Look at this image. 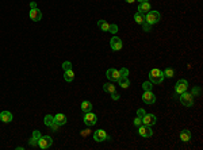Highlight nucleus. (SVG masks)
<instances>
[{
    "mask_svg": "<svg viewBox=\"0 0 203 150\" xmlns=\"http://www.w3.org/2000/svg\"><path fill=\"white\" fill-rule=\"evenodd\" d=\"M164 73H163V70H160V69L157 68H153L152 70L149 72V80L152 84H161L164 81Z\"/></svg>",
    "mask_w": 203,
    "mask_h": 150,
    "instance_id": "nucleus-1",
    "label": "nucleus"
},
{
    "mask_svg": "<svg viewBox=\"0 0 203 150\" xmlns=\"http://www.w3.org/2000/svg\"><path fill=\"white\" fill-rule=\"evenodd\" d=\"M160 18H161V15H160L159 11H149V12L145 14V22L153 26L160 22Z\"/></svg>",
    "mask_w": 203,
    "mask_h": 150,
    "instance_id": "nucleus-2",
    "label": "nucleus"
},
{
    "mask_svg": "<svg viewBox=\"0 0 203 150\" xmlns=\"http://www.w3.org/2000/svg\"><path fill=\"white\" fill-rule=\"evenodd\" d=\"M179 100L181 101V104L186 107H192L194 106V96L190 94V92H183V94H180L179 96Z\"/></svg>",
    "mask_w": 203,
    "mask_h": 150,
    "instance_id": "nucleus-3",
    "label": "nucleus"
},
{
    "mask_svg": "<svg viewBox=\"0 0 203 150\" xmlns=\"http://www.w3.org/2000/svg\"><path fill=\"white\" fill-rule=\"evenodd\" d=\"M51 145H53V139H51V137H49V135H42L38 139V148H41L44 150L49 149Z\"/></svg>",
    "mask_w": 203,
    "mask_h": 150,
    "instance_id": "nucleus-4",
    "label": "nucleus"
},
{
    "mask_svg": "<svg viewBox=\"0 0 203 150\" xmlns=\"http://www.w3.org/2000/svg\"><path fill=\"white\" fill-rule=\"evenodd\" d=\"M187 88H188V81L184 79H180L176 83V85H175V94H177V95L183 94V92L187 91Z\"/></svg>",
    "mask_w": 203,
    "mask_h": 150,
    "instance_id": "nucleus-5",
    "label": "nucleus"
},
{
    "mask_svg": "<svg viewBox=\"0 0 203 150\" xmlns=\"http://www.w3.org/2000/svg\"><path fill=\"white\" fill-rule=\"evenodd\" d=\"M138 134L144 138H150L153 135L152 127H150V126H146V124H141L140 127H138Z\"/></svg>",
    "mask_w": 203,
    "mask_h": 150,
    "instance_id": "nucleus-6",
    "label": "nucleus"
},
{
    "mask_svg": "<svg viewBox=\"0 0 203 150\" xmlns=\"http://www.w3.org/2000/svg\"><path fill=\"white\" fill-rule=\"evenodd\" d=\"M84 123H86L87 126H93V124H96V122H98V116L95 115L93 112H86L84 114Z\"/></svg>",
    "mask_w": 203,
    "mask_h": 150,
    "instance_id": "nucleus-7",
    "label": "nucleus"
},
{
    "mask_svg": "<svg viewBox=\"0 0 203 150\" xmlns=\"http://www.w3.org/2000/svg\"><path fill=\"white\" fill-rule=\"evenodd\" d=\"M93 139H95L96 142H104V141L110 139V137H108V134L106 133L104 130H96L95 133H93Z\"/></svg>",
    "mask_w": 203,
    "mask_h": 150,
    "instance_id": "nucleus-8",
    "label": "nucleus"
},
{
    "mask_svg": "<svg viewBox=\"0 0 203 150\" xmlns=\"http://www.w3.org/2000/svg\"><path fill=\"white\" fill-rule=\"evenodd\" d=\"M106 77H107L110 81H118L119 80V70H117V69L114 68H110L107 69V72H106Z\"/></svg>",
    "mask_w": 203,
    "mask_h": 150,
    "instance_id": "nucleus-9",
    "label": "nucleus"
},
{
    "mask_svg": "<svg viewBox=\"0 0 203 150\" xmlns=\"http://www.w3.org/2000/svg\"><path fill=\"white\" fill-rule=\"evenodd\" d=\"M110 45H111V49H113L114 52H119V50L122 49V46H123L122 39H121L119 37H115V35H114L113 38H111Z\"/></svg>",
    "mask_w": 203,
    "mask_h": 150,
    "instance_id": "nucleus-10",
    "label": "nucleus"
},
{
    "mask_svg": "<svg viewBox=\"0 0 203 150\" xmlns=\"http://www.w3.org/2000/svg\"><path fill=\"white\" fill-rule=\"evenodd\" d=\"M156 122H157V118L153 114H145L144 118H142V124L150 126V127H152L153 124H156Z\"/></svg>",
    "mask_w": 203,
    "mask_h": 150,
    "instance_id": "nucleus-11",
    "label": "nucleus"
},
{
    "mask_svg": "<svg viewBox=\"0 0 203 150\" xmlns=\"http://www.w3.org/2000/svg\"><path fill=\"white\" fill-rule=\"evenodd\" d=\"M142 100H144L145 104H153L156 101V96L152 91H145L142 94Z\"/></svg>",
    "mask_w": 203,
    "mask_h": 150,
    "instance_id": "nucleus-12",
    "label": "nucleus"
},
{
    "mask_svg": "<svg viewBox=\"0 0 203 150\" xmlns=\"http://www.w3.org/2000/svg\"><path fill=\"white\" fill-rule=\"evenodd\" d=\"M30 19L33 20V22H39V20L42 19V12L38 10V8H33V10H30Z\"/></svg>",
    "mask_w": 203,
    "mask_h": 150,
    "instance_id": "nucleus-13",
    "label": "nucleus"
},
{
    "mask_svg": "<svg viewBox=\"0 0 203 150\" xmlns=\"http://www.w3.org/2000/svg\"><path fill=\"white\" fill-rule=\"evenodd\" d=\"M12 119H14V116L10 111H2V112H0V121L3 123H11Z\"/></svg>",
    "mask_w": 203,
    "mask_h": 150,
    "instance_id": "nucleus-14",
    "label": "nucleus"
},
{
    "mask_svg": "<svg viewBox=\"0 0 203 150\" xmlns=\"http://www.w3.org/2000/svg\"><path fill=\"white\" fill-rule=\"evenodd\" d=\"M149 11H150L149 2H144V3H140V4H138V12L146 14V12H149Z\"/></svg>",
    "mask_w": 203,
    "mask_h": 150,
    "instance_id": "nucleus-15",
    "label": "nucleus"
},
{
    "mask_svg": "<svg viewBox=\"0 0 203 150\" xmlns=\"http://www.w3.org/2000/svg\"><path fill=\"white\" fill-rule=\"evenodd\" d=\"M54 123H57L58 126L66 124V116L64 115V114H57V115L54 116Z\"/></svg>",
    "mask_w": 203,
    "mask_h": 150,
    "instance_id": "nucleus-16",
    "label": "nucleus"
},
{
    "mask_svg": "<svg viewBox=\"0 0 203 150\" xmlns=\"http://www.w3.org/2000/svg\"><path fill=\"white\" fill-rule=\"evenodd\" d=\"M73 79H75V73H73V70H72V69L64 72V80H65V81L72 83V81H73Z\"/></svg>",
    "mask_w": 203,
    "mask_h": 150,
    "instance_id": "nucleus-17",
    "label": "nucleus"
},
{
    "mask_svg": "<svg viewBox=\"0 0 203 150\" xmlns=\"http://www.w3.org/2000/svg\"><path fill=\"white\" fill-rule=\"evenodd\" d=\"M81 111H83L84 114L86 112H89V111H92V103L88 100H84L83 103H81Z\"/></svg>",
    "mask_w": 203,
    "mask_h": 150,
    "instance_id": "nucleus-18",
    "label": "nucleus"
},
{
    "mask_svg": "<svg viewBox=\"0 0 203 150\" xmlns=\"http://www.w3.org/2000/svg\"><path fill=\"white\" fill-rule=\"evenodd\" d=\"M180 139L183 141V142H190V139H191L190 130H181L180 131Z\"/></svg>",
    "mask_w": 203,
    "mask_h": 150,
    "instance_id": "nucleus-19",
    "label": "nucleus"
},
{
    "mask_svg": "<svg viewBox=\"0 0 203 150\" xmlns=\"http://www.w3.org/2000/svg\"><path fill=\"white\" fill-rule=\"evenodd\" d=\"M103 91L107 92V94H113V92H115V85L111 83H106L103 85Z\"/></svg>",
    "mask_w": 203,
    "mask_h": 150,
    "instance_id": "nucleus-20",
    "label": "nucleus"
},
{
    "mask_svg": "<svg viewBox=\"0 0 203 150\" xmlns=\"http://www.w3.org/2000/svg\"><path fill=\"white\" fill-rule=\"evenodd\" d=\"M98 27L102 30V31H108V27H110V25H108V22H106V20L100 19L98 22Z\"/></svg>",
    "mask_w": 203,
    "mask_h": 150,
    "instance_id": "nucleus-21",
    "label": "nucleus"
},
{
    "mask_svg": "<svg viewBox=\"0 0 203 150\" xmlns=\"http://www.w3.org/2000/svg\"><path fill=\"white\" fill-rule=\"evenodd\" d=\"M118 83H119V87H122L123 89H126V88H129V87H130V80H129V77H125V79H119V80H118Z\"/></svg>",
    "mask_w": 203,
    "mask_h": 150,
    "instance_id": "nucleus-22",
    "label": "nucleus"
},
{
    "mask_svg": "<svg viewBox=\"0 0 203 150\" xmlns=\"http://www.w3.org/2000/svg\"><path fill=\"white\" fill-rule=\"evenodd\" d=\"M134 20H135V23H138V25H142V23L145 22V14L137 12L134 15Z\"/></svg>",
    "mask_w": 203,
    "mask_h": 150,
    "instance_id": "nucleus-23",
    "label": "nucleus"
},
{
    "mask_svg": "<svg viewBox=\"0 0 203 150\" xmlns=\"http://www.w3.org/2000/svg\"><path fill=\"white\" fill-rule=\"evenodd\" d=\"M44 123H45V126L50 127V126L54 123V116L53 115H46V116H45V119H44Z\"/></svg>",
    "mask_w": 203,
    "mask_h": 150,
    "instance_id": "nucleus-24",
    "label": "nucleus"
},
{
    "mask_svg": "<svg viewBox=\"0 0 203 150\" xmlns=\"http://www.w3.org/2000/svg\"><path fill=\"white\" fill-rule=\"evenodd\" d=\"M163 73H164V77H166V79H171V77L175 76V70L172 68H166Z\"/></svg>",
    "mask_w": 203,
    "mask_h": 150,
    "instance_id": "nucleus-25",
    "label": "nucleus"
},
{
    "mask_svg": "<svg viewBox=\"0 0 203 150\" xmlns=\"http://www.w3.org/2000/svg\"><path fill=\"white\" fill-rule=\"evenodd\" d=\"M119 79H125V77L129 76V69L127 68H121L119 69Z\"/></svg>",
    "mask_w": 203,
    "mask_h": 150,
    "instance_id": "nucleus-26",
    "label": "nucleus"
},
{
    "mask_svg": "<svg viewBox=\"0 0 203 150\" xmlns=\"http://www.w3.org/2000/svg\"><path fill=\"white\" fill-rule=\"evenodd\" d=\"M142 88H144V91H152L153 89V84L150 81H145L142 84Z\"/></svg>",
    "mask_w": 203,
    "mask_h": 150,
    "instance_id": "nucleus-27",
    "label": "nucleus"
},
{
    "mask_svg": "<svg viewBox=\"0 0 203 150\" xmlns=\"http://www.w3.org/2000/svg\"><path fill=\"white\" fill-rule=\"evenodd\" d=\"M62 69H64V72H65V70H69V69H72V62H71V61H64V62H62Z\"/></svg>",
    "mask_w": 203,
    "mask_h": 150,
    "instance_id": "nucleus-28",
    "label": "nucleus"
},
{
    "mask_svg": "<svg viewBox=\"0 0 203 150\" xmlns=\"http://www.w3.org/2000/svg\"><path fill=\"white\" fill-rule=\"evenodd\" d=\"M29 145L31 146V148H37L38 146V139H35V138H30V141H29Z\"/></svg>",
    "mask_w": 203,
    "mask_h": 150,
    "instance_id": "nucleus-29",
    "label": "nucleus"
},
{
    "mask_svg": "<svg viewBox=\"0 0 203 150\" xmlns=\"http://www.w3.org/2000/svg\"><path fill=\"white\" fill-rule=\"evenodd\" d=\"M191 95L195 96V97H196V96H199V95H201V88H199V87H194V88H192V92H191Z\"/></svg>",
    "mask_w": 203,
    "mask_h": 150,
    "instance_id": "nucleus-30",
    "label": "nucleus"
},
{
    "mask_svg": "<svg viewBox=\"0 0 203 150\" xmlns=\"http://www.w3.org/2000/svg\"><path fill=\"white\" fill-rule=\"evenodd\" d=\"M108 32H111V34H117V32H118V26L117 25H110V27H108Z\"/></svg>",
    "mask_w": 203,
    "mask_h": 150,
    "instance_id": "nucleus-31",
    "label": "nucleus"
},
{
    "mask_svg": "<svg viewBox=\"0 0 203 150\" xmlns=\"http://www.w3.org/2000/svg\"><path fill=\"white\" fill-rule=\"evenodd\" d=\"M141 26H142V29H144V31H146V32L150 31V29H152V26H150L149 23H146V22H144Z\"/></svg>",
    "mask_w": 203,
    "mask_h": 150,
    "instance_id": "nucleus-32",
    "label": "nucleus"
},
{
    "mask_svg": "<svg viewBox=\"0 0 203 150\" xmlns=\"http://www.w3.org/2000/svg\"><path fill=\"white\" fill-rule=\"evenodd\" d=\"M145 114H146V112H145V110L144 108H138V111H137V116H138V118H144V115H145Z\"/></svg>",
    "mask_w": 203,
    "mask_h": 150,
    "instance_id": "nucleus-33",
    "label": "nucleus"
},
{
    "mask_svg": "<svg viewBox=\"0 0 203 150\" xmlns=\"http://www.w3.org/2000/svg\"><path fill=\"white\" fill-rule=\"evenodd\" d=\"M141 124H142V119H141V118H138V116H137V118L134 119V126H135V127H140Z\"/></svg>",
    "mask_w": 203,
    "mask_h": 150,
    "instance_id": "nucleus-34",
    "label": "nucleus"
},
{
    "mask_svg": "<svg viewBox=\"0 0 203 150\" xmlns=\"http://www.w3.org/2000/svg\"><path fill=\"white\" fill-rule=\"evenodd\" d=\"M41 137H42V134L39 133L38 130H35L34 133H33V138H35V139H39V138H41Z\"/></svg>",
    "mask_w": 203,
    "mask_h": 150,
    "instance_id": "nucleus-35",
    "label": "nucleus"
},
{
    "mask_svg": "<svg viewBox=\"0 0 203 150\" xmlns=\"http://www.w3.org/2000/svg\"><path fill=\"white\" fill-rule=\"evenodd\" d=\"M119 97L121 96L117 94V92H113V94H111V99H113V100H119Z\"/></svg>",
    "mask_w": 203,
    "mask_h": 150,
    "instance_id": "nucleus-36",
    "label": "nucleus"
},
{
    "mask_svg": "<svg viewBox=\"0 0 203 150\" xmlns=\"http://www.w3.org/2000/svg\"><path fill=\"white\" fill-rule=\"evenodd\" d=\"M50 128H51V131H57L58 130V124H57V123H53V124L50 126Z\"/></svg>",
    "mask_w": 203,
    "mask_h": 150,
    "instance_id": "nucleus-37",
    "label": "nucleus"
},
{
    "mask_svg": "<svg viewBox=\"0 0 203 150\" xmlns=\"http://www.w3.org/2000/svg\"><path fill=\"white\" fill-rule=\"evenodd\" d=\"M89 133H91L89 130H84V131H81V135H83V137H87V135H89Z\"/></svg>",
    "mask_w": 203,
    "mask_h": 150,
    "instance_id": "nucleus-38",
    "label": "nucleus"
},
{
    "mask_svg": "<svg viewBox=\"0 0 203 150\" xmlns=\"http://www.w3.org/2000/svg\"><path fill=\"white\" fill-rule=\"evenodd\" d=\"M30 8H31V10H33V8H37V3L31 2V3H30Z\"/></svg>",
    "mask_w": 203,
    "mask_h": 150,
    "instance_id": "nucleus-39",
    "label": "nucleus"
},
{
    "mask_svg": "<svg viewBox=\"0 0 203 150\" xmlns=\"http://www.w3.org/2000/svg\"><path fill=\"white\" fill-rule=\"evenodd\" d=\"M125 2H126V3H130V4H131V3H134L135 0H125Z\"/></svg>",
    "mask_w": 203,
    "mask_h": 150,
    "instance_id": "nucleus-40",
    "label": "nucleus"
},
{
    "mask_svg": "<svg viewBox=\"0 0 203 150\" xmlns=\"http://www.w3.org/2000/svg\"><path fill=\"white\" fill-rule=\"evenodd\" d=\"M140 3H144V2H149V0H138Z\"/></svg>",
    "mask_w": 203,
    "mask_h": 150,
    "instance_id": "nucleus-41",
    "label": "nucleus"
}]
</instances>
